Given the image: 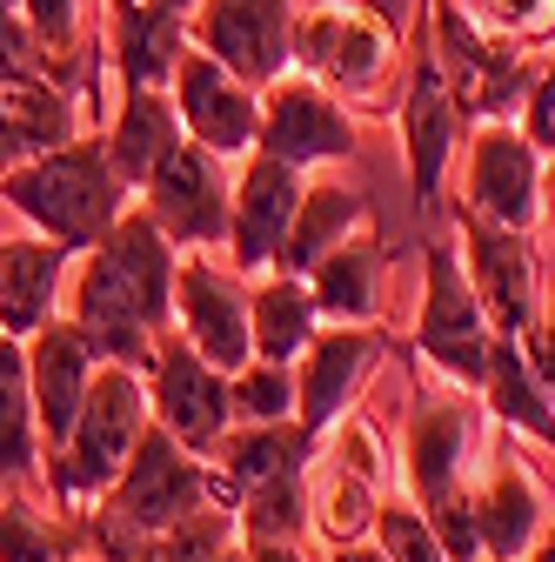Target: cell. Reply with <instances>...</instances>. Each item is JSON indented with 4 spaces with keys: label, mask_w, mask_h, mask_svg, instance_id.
I'll list each match as a JSON object with an SVG mask.
<instances>
[{
    "label": "cell",
    "mask_w": 555,
    "mask_h": 562,
    "mask_svg": "<svg viewBox=\"0 0 555 562\" xmlns=\"http://www.w3.org/2000/svg\"><path fill=\"white\" fill-rule=\"evenodd\" d=\"M67 268H75V248H60L41 228L0 235V328L27 341L41 322H54L67 295Z\"/></svg>",
    "instance_id": "603a6c76"
},
{
    "label": "cell",
    "mask_w": 555,
    "mask_h": 562,
    "mask_svg": "<svg viewBox=\"0 0 555 562\" xmlns=\"http://www.w3.org/2000/svg\"><path fill=\"white\" fill-rule=\"evenodd\" d=\"M382 281H388V261H382V235L375 222H362L349 241H335L315 268H308V295L321 308V322H382Z\"/></svg>",
    "instance_id": "d4e9b609"
},
{
    "label": "cell",
    "mask_w": 555,
    "mask_h": 562,
    "mask_svg": "<svg viewBox=\"0 0 555 562\" xmlns=\"http://www.w3.org/2000/svg\"><path fill=\"white\" fill-rule=\"evenodd\" d=\"M455 255L475 281L482 308H489L496 335H529L542 315V289H535V248L522 228H502L475 207H455Z\"/></svg>",
    "instance_id": "2e32d148"
},
{
    "label": "cell",
    "mask_w": 555,
    "mask_h": 562,
    "mask_svg": "<svg viewBox=\"0 0 555 562\" xmlns=\"http://www.w3.org/2000/svg\"><path fill=\"white\" fill-rule=\"evenodd\" d=\"M215 562H241V549H228V555H215Z\"/></svg>",
    "instance_id": "c3c4849f"
},
{
    "label": "cell",
    "mask_w": 555,
    "mask_h": 562,
    "mask_svg": "<svg viewBox=\"0 0 555 562\" xmlns=\"http://www.w3.org/2000/svg\"><path fill=\"white\" fill-rule=\"evenodd\" d=\"M522 348H529V362H535V375L548 382V395H555V295L542 302V315H535V328L529 335H516Z\"/></svg>",
    "instance_id": "60d3db41"
},
{
    "label": "cell",
    "mask_w": 555,
    "mask_h": 562,
    "mask_svg": "<svg viewBox=\"0 0 555 562\" xmlns=\"http://www.w3.org/2000/svg\"><path fill=\"white\" fill-rule=\"evenodd\" d=\"M295 14L302 0H194L188 41L235 67L248 88H268L295 67Z\"/></svg>",
    "instance_id": "7c38bea8"
},
{
    "label": "cell",
    "mask_w": 555,
    "mask_h": 562,
    "mask_svg": "<svg viewBox=\"0 0 555 562\" xmlns=\"http://www.w3.org/2000/svg\"><path fill=\"white\" fill-rule=\"evenodd\" d=\"M241 562H308L302 542H241Z\"/></svg>",
    "instance_id": "b9f144b4"
},
{
    "label": "cell",
    "mask_w": 555,
    "mask_h": 562,
    "mask_svg": "<svg viewBox=\"0 0 555 562\" xmlns=\"http://www.w3.org/2000/svg\"><path fill=\"white\" fill-rule=\"evenodd\" d=\"M522 562H555V509H548V522H542V536L529 542V555Z\"/></svg>",
    "instance_id": "ee69618b"
},
{
    "label": "cell",
    "mask_w": 555,
    "mask_h": 562,
    "mask_svg": "<svg viewBox=\"0 0 555 562\" xmlns=\"http://www.w3.org/2000/svg\"><path fill=\"white\" fill-rule=\"evenodd\" d=\"M375 542H382L388 562H455V555L442 549V536L429 529V516L415 509L408 496H382V509H375Z\"/></svg>",
    "instance_id": "8d00e7d4"
},
{
    "label": "cell",
    "mask_w": 555,
    "mask_h": 562,
    "mask_svg": "<svg viewBox=\"0 0 555 562\" xmlns=\"http://www.w3.org/2000/svg\"><path fill=\"white\" fill-rule=\"evenodd\" d=\"M88 536H81V516H41L27 496H0V562H67L81 555Z\"/></svg>",
    "instance_id": "836d02e7"
},
{
    "label": "cell",
    "mask_w": 555,
    "mask_h": 562,
    "mask_svg": "<svg viewBox=\"0 0 555 562\" xmlns=\"http://www.w3.org/2000/svg\"><path fill=\"white\" fill-rule=\"evenodd\" d=\"M14 8H21L27 34L41 41V54H47L60 88L81 94V81H101L107 54L94 41V0H14Z\"/></svg>",
    "instance_id": "1f68e13d"
},
{
    "label": "cell",
    "mask_w": 555,
    "mask_h": 562,
    "mask_svg": "<svg viewBox=\"0 0 555 562\" xmlns=\"http://www.w3.org/2000/svg\"><path fill=\"white\" fill-rule=\"evenodd\" d=\"M228 395H235V422H288L295 415V362H241L228 375Z\"/></svg>",
    "instance_id": "d590c367"
},
{
    "label": "cell",
    "mask_w": 555,
    "mask_h": 562,
    "mask_svg": "<svg viewBox=\"0 0 555 562\" xmlns=\"http://www.w3.org/2000/svg\"><path fill=\"white\" fill-rule=\"evenodd\" d=\"M161 222V235L181 248V255H215L228 248V201H235V175L222 155H207L201 140H181V148L141 181L134 194Z\"/></svg>",
    "instance_id": "30bf717a"
},
{
    "label": "cell",
    "mask_w": 555,
    "mask_h": 562,
    "mask_svg": "<svg viewBox=\"0 0 555 562\" xmlns=\"http://www.w3.org/2000/svg\"><path fill=\"white\" fill-rule=\"evenodd\" d=\"M295 67L315 75L328 94L349 108H395V75H401V34L388 27L369 0H315L295 14Z\"/></svg>",
    "instance_id": "5b68a950"
},
{
    "label": "cell",
    "mask_w": 555,
    "mask_h": 562,
    "mask_svg": "<svg viewBox=\"0 0 555 562\" xmlns=\"http://www.w3.org/2000/svg\"><path fill=\"white\" fill-rule=\"evenodd\" d=\"M107 155H114V168H121V181L141 194V181L181 148L188 140V127H181V114H174V94L168 88H121L114 94V121H107Z\"/></svg>",
    "instance_id": "484cf974"
},
{
    "label": "cell",
    "mask_w": 555,
    "mask_h": 562,
    "mask_svg": "<svg viewBox=\"0 0 555 562\" xmlns=\"http://www.w3.org/2000/svg\"><path fill=\"white\" fill-rule=\"evenodd\" d=\"M362 222H369L362 188H349V181H335V175L315 168V181H302L295 222H288V241H282V255H274V268H282V274H308L335 241H349Z\"/></svg>",
    "instance_id": "83f0119b"
},
{
    "label": "cell",
    "mask_w": 555,
    "mask_h": 562,
    "mask_svg": "<svg viewBox=\"0 0 555 562\" xmlns=\"http://www.w3.org/2000/svg\"><path fill=\"white\" fill-rule=\"evenodd\" d=\"M496 322L482 308L475 281L455 255V241H429L422 248V315H415V348H422V369L455 382V389H482L496 356Z\"/></svg>",
    "instance_id": "ba28073f"
},
{
    "label": "cell",
    "mask_w": 555,
    "mask_h": 562,
    "mask_svg": "<svg viewBox=\"0 0 555 562\" xmlns=\"http://www.w3.org/2000/svg\"><path fill=\"white\" fill-rule=\"evenodd\" d=\"M375 362H382V328H369V322L315 328V341L295 362V415H302V429L328 436L341 415H355V395L375 375Z\"/></svg>",
    "instance_id": "ac0fdd59"
},
{
    "label": "cell",
    "mask_w": 555,
    "mask_h": 562,
    "mask_svg": "<svg viewBox=\"0 0 555 562\" xmlns=\"http://www.w3.org/2000/svg\"><path fill=\"white\" fill-rule=\"evenodd\" d=\"M107 75L121 88H168L174 60L188 54V14L155 8V0H107Z\"/></svg>",
    "instance_id": "7402d4cb"
},
{
    "label": "cell",
    "mask_w": 555,
    "mask_h": 562,
    "mask_svg": "<svg viewBox=\"0 0 555 562\" xmlns=\"http://www.w3.org/2000/svg\"><path fill=\"white\" fill-rule=\"evenodd\" d=\"M475 389L455 382H429L408 402L401 422V482L408 503L429 516V529L442 536V549L455 562H482V536H475Z\"/></svg>",
    "instance_id": "7a4b0ae2"
},
{
    "label": "cell",
    "mask_w": 555,
    "mask_h": 562,
    "mask_svg": "<svg viewBox=\"0 0 555 562\" xmlns=\"http://www.w3.org/2000/svg\"><path fill=\"white\" fill-rule=\"evenodd\" d=\"M0 207L81 255L134 207V188L121 181L101 134H75V140H60L47 155H27L0 175Z\"/></svg>",
    "instance_id": "3957f363"
},
{
    "label": "cell",
    "mask_w": 555,
    "mask_h": 562,
    "mask_svg": "<svg viewBox=\"0 0 555 562\" xmlns=\"http://www.w3.org/2000/svg\"><path fill=\"white\" fill-rule=\"evenodd\" d=\"M422 21L435 27L429 34V54L442 67V81L455 88L468 127L475 121H516L522 114V94L535 81V60L522 54L516 34L475 21L462 0H422Z\"/></svg>",
    "instance_id": "52a82bcc"
},
{
    "label": "cell",
    "mask_w": 555,
    "mask_h": 562,
    "mask_svg": "<svg viewBox=\"0 0 555 562\" xmlns=\"http://www.w3.org/2000/svg\"><path fill=\"white\" fill-rule=\"evenodd\" d=\"M302 168H288L282 155H241L235 161V201H228V261L241 274H261L274 268L288 241V222H295V201H302Z\"/></svg>",
    "instance_id": "d6986e66"
},
{
    "label": "cell",
    "mask_w": 555,
    "mask_h": 562,
    "mask_svg": "<svg viewBox=\"0 0 555 562\" xmlns=\"http://www.w3.org/2000/svg\"><path fill=\"white\" fill-rule=\"evenodd\" d=\"M67 562H107V555H88V549H81V555H67Z\"/></svg>",
    "instance_id": "7dc6e473"
},
{
    "label": "cell",
    "mask_w": 555,
    "mask_h": 562,
    "mask_svg": "<svg viewBox=\"0 0 555 562\" xmlns=\"http://www.w3.org/2000/svg\"><path fill=\"white\" fill-rule=\"evenodd\" d=\"M235 522H241V542H302V536L315 529L308 475H274V482L241 488Z\"/></svg>",
    "instance_id": "e575fe53"
},
{
    "label": "cell",
    "mask_w": 555,
    "mask_h": 562,
    "mask_svg": "<svg viewBox=\"0 0 555 562\" xmlns=\"http://www.w3.org/2000/svg\"><path fill=\"white\" fill-rule=\"evenodd\" d=\"M462 8H468L475 21L516 34V41H542V27L555 21V0H462Z\"/></svg>",
    "instance_id": "f35d334b"
},
{
    "label": "cell",
    "mask_w": 555,
    "mask_h": 562,
    "mask_svg": "<svg viewBox=\"0 0 555 562\" xmlns=\"http://www.w3.org/2000/svg\"><path fill=\"white\" fill-rule=\"evenodd\" d=\"M94 369H101L94 341L67 322V315L41 322V328L27 335V389H34V422H41V462L67 442V429H75Z\"/></svg>",
    "instance_id": "44dd1931"
},
{
    "label": "cell",
    "mask_w": 555,
    "mask_h": 562,
    "mask_svg": "<svg viewBox=\"0 0 555 562\" xmlns=\"http://www.w3.org/2000/svg\"><path fill=\"white\" fill-rule=\"evenodd\" d=\"M174 274H181V248L161 235V222L148 207L134 201L94 248L75 255L60 315L94 341L101 362L148 369L155 341L174 328Z\"/></svg>",
    "instance_id": "6da1fadb"
},
{
    "label": "cell",
    "mask_w": 555,
    "mask_h": 562,
    "mask_svg": "<svg viewBox=\"0 0 555 562\" xmlns=\"http://www.w3.org/2000/svg\"><path fill=\"white\" fill-rule=\"evenodd\" d=\"M155 422V402H148V375L127 369V362H101L94 382H88V402L75 415V429H67V442L41 462V482L54 509L81 516L107 496V482L121 475V462L134 456V442H141V429Z\"/></svg>",
    "instance_id": "277c9868"
},
{
    "label": "cell",
    "mask_w": 555,
    "mask_h": 562,
    "mask_svg": "<svg viewBox=\"0 0 555 562\" xmlns=\"http://www.w3.org/2000/svg\"><path fill=\"white\" fill-rule=\"evenodd\" d=\"M516 121H522V134L535 140L542 155L555 148V54L535 67V81H529V94H522V114H516Z\"/></svg>",
    "instance_id": "ab89813d"
},
{
    "label": "cell",
    "mask_w": 555,
    "mask_h": 562,
    "mask_svg": "<svg viewBox=\"0 0 555 562\" xmlns=\"http://www.w3.org/2000/svg\"><path fill=\"white\" fill-rule=\"evenodd\" d=\"M542 207H548V215H555V148L542 155Z\"/></svg>",
    "instance_id": "f6af8a7d"
},
{
    "label": "cell",
    "mask_w": 555,
    "mask_h": 562,
    "mask_svg": "<svg viewBox=\"0 0 555 562\" xmlns=\"http://www.w3.org/2000/svg\"><path fill=\"white\" fill-rule=\"evenodd\" d=\"M41 475V422L27 389V341L0 328V482L21 488Z\"/></svg>",
    "instance_id": "d6a6232c"
},
{
    "label": "cell",
    "mask_w": 555,
    "mask_h": 562,
    "mask_svg": "<svg viewBox=\"0 0 555 562\" xmlns=\"http://www.w3.org/2000/svg\"><path fill=\"white\" fill-rule=\"evenodd\" d=\"M388 496V462H382V436L375 422L341 415L321 436V469L308 462V509L315 529L328 542H355L362 529H375V509Z\"/></svg>",
    "instance_id": "9c48e42d"
},
{
    "label": "cell",
    "mask_w": 555,
    "mask_h": 562,
    "mask_svg": "<svg viewBox=\"0 0 555 562\" xmlns=\"http://www.w3.org/2000/svg\"><path fill=\"white\" fill-rule=\"evenodd\" d=\"M321 308L308 295V274H282V268H261V281L248 289V335H254V356L268 362H302V348L315 341Z\"/></svg>",
    "instance_id": "4dcf8cb0"
},
{
    "label": "cell",
    "mask_w": 555,
    "mask_h": 562,
    "mask_svg": "<svg viewBox=\"0 0 555 562\" xmlns=\"http://www.w3.org/2000/svg\"><path fill=\"white\" fill-rule=\"evenodd\" d=\"M174 328L194 341V356H207L215 369H241L254 362V335H248V289L215 268V255H181L174 274Z\"/></svg>",
    "instance_id": "ffe728a7"
},
{
    "label": "cell",
    "mask_w": 555,
    "mask_h": 562,
    "mask_svg": "<svg viewBox=\"0 0 555 562\" xmlns=\"http://www.w3.org/2000/svg\"><path fill=\"white\" fill-rule=\"evenodd\" d=\"M174 114L188 127V140H201L207 155H222V161H241L261 148V88H248L235 67H222L215 54H201L188 41V54L174 60Z\"/></svg>",
    "instance_id": "9a60e30c"
},
{
    "label": "cell",
    "mask_w": 555,
    "mask_h": 562,
    "mask_svg": "<svg viewBox=\"0 0 555 562\" xmlns=\"http://www.w3.org/2000/svg\"><path fill=\"white\" fill-rule=\"evenodd\" d=\"M207 503H241V488L207 462V456H194V449H181L161 422H148L141 429V442H134V456L121 462V475L107 482V496L94 503L107 522H121V529H134V536H161V529H174L181 516H194V509H207Z\"/></svg>",
    "instance_id": "8992f818"
},
{
    "label": "cell",
    "mask_w": 555,
    "mask_h": 562,
    "mask_svg": "<svg viewBox=\"0 0 555 562\" xmlns=\"http://www.w3.org/2000/svg\"><path fill=\"white\" fill-rule=\"evenodd\" d=\"M0 8H14V0H0Z\"/></svg>",
    "instance_id": "681fc988"
},
{
    "label": "cell",
    "mask_w": 555,
    "mask_h": 562,
    "mask_svg": "<svg viewBox=\"0 0 555 562\" xmlns=\"http://www.w3.org/2000/svg\"><path fill=\"white\" fill-rule=\"evenodd\" d=\"M155 8H174V14H194V0H155Z\"/></svg>",
    "instance_id": "bcb514c9"
},
{
    "label": "cell",
    "mask_w": 555,
    "mask_h": 562,
    "mask_svg": "<svg viewBox=\"0 0 555 562\" xmlns=\"http://www.w3.org/2000/svg\"><path fill=\"white\" fill-rule=\"evenodd\" d=\"M81 134V101L75 88L54 81H0V175L27 155H47Z\"/></svg>",
    "instance_id": "4316f807"
},
{
    "label": "cell",
    "mask_w": 555,
    "mask_h": 562,
    "mask_svg": "<svg viewBox=\"0 0 555 562\" xmlns=\"http://www.w3.org/2000/svg\"><path fill=\"white\" fill-rule=\"evenodd\" d=\"M328 562H388V555H382V542L355 536V542H335V555H328Z\"/></svg>",
    "instance_id": "7bdbcfd3"
},
{
    "label": "cell",
    "mask_w": 555,
    "mask_h": 562,
    "mask_svg": "<svg viewBox=\"0 0 555 562\" xmlns=\"http://www.w3.org/2000/svg\"><path fill=\"white\" fill-rule=\"evenodd\" d=\"M462 207L535 235V222L548 215L542 207V148L522 134V121H475L468 155H462Z\"/></svg>",
    "instance_id": "4fadbf2b"
},
{
    "label": "cell",
    "mask_w": 555,
    "mask_h": 562,
    "mask_svg": "<svg viewBox=\"0 0 555 562\" xmlns=\"http://www.w3.org/2000/svg\"><path fill=\"white\" fill-rule=\"evenodd\" d=\"M482 408H489L502 429H516V436H529V442H542V449L555 456V395H548V382L535 375L529 348H522L516 335L496 341L489 375H482Z\"/></svg>",
    "instance_id": "f546056e"
},
{
    "label": "cell",
    "mask_w": 555,
    "mask_h": 562,
    "mask_svg": "<svg viewBox=\"0 0 555 562\" xmlns=\"http://www.w3.org/2000/svg\"><path fill=\"white\" fill-rule=\"evenodd\" d=\"M315 456H321V436L302 429V415H288V422H235L207 462L235 488H254V482H274V475H308Z\"/></svg>",
    "instance_id": "f1b7e54d"
},
{
    "label": "cell",
    "mask_w": 555,
    "mask_h": 562,
    "mask_svg": "<svg viewBox=\"0 0 555 562\" xmlns=\"http://www.w3.org/2000/svg\"><path fill=\"white\" fill-rule=\"evenodd\" d=\"M548 522V496L542 482L529 475V462H516L509 449L489 456V469L475 475V536H482V555L489 562H522L529 542L542 536Z\"/></svg>",
    "instance_id": "cb8c5ba5"
},
{
    "label": "cell",
    "mask_w": 555,
    "mask_h": 562,
    "mask_svg": "<svg viewBox=\"0 0 555 562\" xmlns=\"http://www.w3.org/2000/svg\"><path fill=\"white\" fill-rule=\"evenodd\" d=\"M0 81H54V67L41 54V41L27 34L21 8H0ZM60 88V81H54Z\"/></svg>",
    "instance_id": "74e56055"
},
{
    "label": "cell",
    "mask_w": 555,
    "mask_h": 562,
    "mask_svg": "<svg viewBox=\"0 0 555 562\" xmlns=\"http://www.w3.org/2000/svg\"><path fill=\"white\" fill-rule=\"evenodd\" d=\"M148 375V402H155V422L194 456H215L222 436L235 429V395H228V369H215L207 356H194V341L181 328H168L155 341V362L141 369Z\"/></svg>",
    "instance_id": "8fae6325"
},
{
    "label": "cell",
    "mask_w": 555,
    "mask_h": 562,
    "mask_svg": "<svg viewBox=\"0 0 555 562\" xmlns=\"http://www.w3.org/2000/svg\"><path fill=\"white\" fill-rule=\"evenodd\" d=\"M395 121H401V161H408V188H415V207H435L442 201V175L462 148V101L455 88L442 81V67L435 54L422 47L408 60V75H401V101H395Z\"/></svg>",
    "instance_id": "e0dca14e"
},
{
    "label": "cell",
    "mask_w": 555,
    "mask_h": 562,
    "mask_svg": "<svg viewBox=\"0 0 555 562\" xmlns=\"http://www.w3.org/2000/svg\"><path fill=\"white\" fill-rule=\"evenodd\" d=\"M261 148L282 155L288 168H335L349 161L362 140H355V114L341 94H328L315 75H302V67H288L282 81L261 88Z\"/></svg>",
    "instance_id": "5bb4252c"
}]
</instances>
